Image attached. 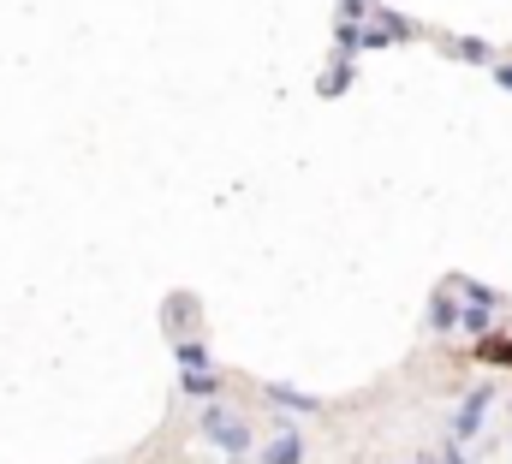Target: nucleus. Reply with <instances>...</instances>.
Instances as JSON below:
<instances>
[{
	"instance_id": "39448f33",
	"label": "nucleus",
	"mask_w": 512,
	"mask_h": 464,
	"mask_svg": "<svg viewBox=\"0 0 512 464\" xmlns=\"http://www.w3.org/2000/svg\"><path fill=\"white\" fill-rule=\"evenodd\" d=\"M483 405H489V399L477 393V399H471V405L459 411V435H477V423H483Z\"/></svg>"
},
{
	"instance_id": "20e7f679",
	"label": "nucleus",
	"mask_w": 512,
	"mask_h": 464,
	"mask_svg": "<svg viewBox=\"0 0 512 464\" xmlns=\"http://www.w3.org/2000/svg\"><path fill=\"white\" fill-rule=\"evenodd\" d=\"M268 399H274V405H292V411H316V399H304V393H292V387H268Z\"/></svg>"
},
{
	"instance_id": "423d86ee",
	"label": "nucleus",
	"mask_w": 512,
	"mask_h": 464,
	"mask_svg": "<svg viewBox=\"0 0 512 464\" xmlns=\"http://www.w3.org/2000/svg\"><path fill=\"white\" fill-rule=\"evenodd\" d=\"M179 369H209V351L197 346V340H185L179 346Z\"/></svg>"
},
{
	"instance_id": "f03ea898",
	"label": "nucleus",
	"mask_w": 512,
	"mask_h": 464,
	"mask_svg": "<svg viewBox=\"0 0 512 464\" xmlns=\"http://www.w3.org/2000/svg\"><path fill=\"white\" fill-rule=\"evenodd\" d=\"M185 393L191 399H215V375L209 369H185Z\"/></svg>"
},
{
	"instance_id": "7ed1b4c3",
	"label": "nucleus",
	"mask_w": 512,
	"mask_h": 464,
	"mask_svg": "<svg viewBox=\"0 0 512 464\" xmlns=\"http://www.w3.org/2000/svg\"><path fill=\"white\" fill-rule=\"evenodd\" d=\"M298 453H304V447H298V435H280V441L268 447V464H298Z\"/></svg>"
},
{
	"instance_id": "f257e3e1",
	"label": "nucleus",
	"mask_w": 512,
	"mask_h": 464,
	"mask_svg": "<svg viewBox=\"0 0 512 464\" xmlns=\"http://www.w3.org/2000/svg\"><path fill=\"white\" fill-rule=\"evenodd\" d=\"M203 429H209V435H215V447H227V453H245V441H251V435H245V423H239V417H227V411H209V417H203Z\"/></svg>"
},
{
	"instance_id": "0eeeda50",
	"label": "nucleus",
	"mask_w": 512,
	"mask_h": 464,
	"mask_svg": "<svg viewBox=\"0 0 512 464\" xmlns=\"http://www.w3.org/2000/svg\"><path fill=\"white\" fill-rule=\"evenodd\" d=\"M495 78H501V84H507V90H512V66H501V72H495Z\"/></svg>"
}]
</instances>
